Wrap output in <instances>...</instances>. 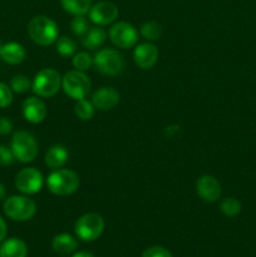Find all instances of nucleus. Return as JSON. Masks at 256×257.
Here are the masks:
<instances>
[{
    "label": "nucleus",
    "instance_id": "obj_30",
    "mask_svg": "<svg viewBox=\"0 0 256 257\" xmlns=\"http://www.w3.org/2000/svg\"><path fill=\"white\" fill-rule=\"evenodd\" d=\"M142 257H172V255L162 246H152L143 251Z\"/></svg>",
    "mask_w": 256,
    "mask_h": 257
},
{
    "label": "nucleus",
    "instance_id": "obj_33",
    "mask_svg": "<svg viewBox=\"0 0 256 257\" xmlns=\"http://www.w3.org/2000/svg\"><path fill=\"white\" fill-rule=\"evenodd\" d=\"M7 231H8L7 223H5V221L0 217V243L4 241L5 236H7Z\"/></svg>",
    "mask_w": 256,
    "mask_h": 257
},
{
    "label": "nucleus",
    "instance_id": "obj_1",
    "mask_svg": "<svg viewBox=\"0 0 256 257\" xmlns=\"http://www.w3.org/2000/svg\"><path fill=\"white\" fill-rule=\"evenodd\" d=\"M28 34L30 39L37 44L47 47L57 42L59 29L57 23L45 15L34 17L28 24Z\"/></svg>",
    "mask_w": 256,
    "mask_h": 257
},
{
    "label": "nucleus",
    "instance_id": "obj_20",
    "mask_svg": "<svg viewBox=\"0 0 256 257\" xmlns=\"http://www.w3.org/2000/svg\"><path fill=\"white\" fill-rule=\"evenodd\" d=\"M107 39V33L102 28H90L87 32V34L83 37L82 44L87 49H95L100 47Z\"/></svg>",
    "mask_w": 256,
    "mask_h": 257
},
{
    "label": "nucleus",
    "instance_id": "obj_2",
    "mask_svg": "<svg viewBox=\"0 0 256 257\" xmlns=\"http://www.w3.org/2000/svg\"><path fill=\"white\" fill-rule=\"evenodd\" d=\"M79 183V176L70 170H55L47 178L48 188L55 196L73 195Z\"/></svg>",
    "mask_w": 256,
    "mask_h": 257
},
{
    "label": "nucleus",
    "instance_id": "obj_23",
    "mask_svg": "<svg viewBox=\"0 0 256 257\" xmlns=\"http://www.w3.org/2000/svg\"><path fill=\"white\" fill-rule=\"evenodd\" d=\"M241 202L233 197H227L221 202L220 211L226 216V217H235L241 212Z\"/></svg>",
    "mask_w": 256,
    "mask_h": 257
},
{
    "label": "nucleus",
    "instance_id": "obj_6",
    "mask_svg": "<svg viewBox=\"0 0 256 257\" xmlns=\"http://www.w3.org/2000/svg\"><path fill=\"white\" fill-rule=\"evenodd\" d=\"M62 87L68 97L75 100L84 99L90 92V80L84 72L70 70L62 78Z\"/></svg>",
    "mask_w": 256,
    "mask_h": 257
},
{
    "label": "nucleus",
    "instance_id": "obj_13",
    "mask_svg": "<svg viewBox=\"0 0 256 257\" xmlns=\"http://www.w3.org/2000/svg\"><path fill=\"white\" fill-rule=\"evenodd\" d=\"M133 58L141 69H151L158 60V49L152 43H143L136 47Z\"/></svg>",
    "mask_w": 256,
    "mask_h": 257
},
{
    "label": "nucleus",
    "instance_id": "obj_26",
    "mask_svg": "<svg viewBox=\"0 0 256 257\" xmlns=\"http://www.w3.org/2000/svg\"><path fill=\"white\" fill-rule=\"evenodd\" d=\"M72 63L75 69L80 70V72H85L93 65V58L88 53L80 52L73 55Z\"/></svg>",
    "mask_w": 256,
    "mask_h": 257
},
{
    "label": "nucleus",
    "instance_id": "obj_15",
    "mask_svg": "<svg viewBox=\"0 0 256 257\" xmlns=\"http://www.w3.org/2000/svg\"><path fill=\"white\" fill-rule=\"evenodd\" d=\"M23 115L28 122L33 123V124L43 122L47 117L45 103L38 97L27 98L23 103Z\"/></svg>",
    "mask_w": 256,
    "mask_h": 257
},
{
    "label": "nucleus",
    "instance_id": "obj_11",
    "mask_svg": "<svg viewBox=\"0 0 256 257\" xmlns=\"http://www.w3.org/2000/svg\"><path fill=\"white\" fill-rule=\"evenodd\" d=\"M118 8L112 2H99L92 5L88 12L89 19L97 25H108L118 18Z\"/></svg>",
    "mask_w": 256,
    "mask_h": 257
},
{
    "label": "nucleus",
    "instance_id": "obj_35",
    "mask_svg": "<svg viewBox=\"0 0 256 257\" xmlns=\"http://www.w3.org/2000/svg\"><path fill=\"white\" fill-rule=\"evenodd\" d=\"M5 195H7V191H5L4 185H2V183H0V201L5 197Z\"/></svg>",
    "mask_w": 256,
    "mask_h": 257
},
{
    "label": "nucleus",
    "instance_id": "obj_29",
    "mask_svg": "<svg viewBox=\"0 0 256 257\" xmlns=\"http://www.w3.org/2000/svg\"><path fill=\"white\" fill-rule=\"evenodd\" d=\"M13 102L12 88L0 82V108H7Z\"/></svg>",
    "mask_w": 256,
    "mask_h": 257
},
{
    "label": "nucleus",
    "instance_id": "obj_9",
    "mask_svg": "<svg viewBox=\"0 0 256 257\" xmlns=\"http://www.w3.org/2000/svg\"><path fill=\"white\" fill-rule=\"evenodd\" d=\"M44 185V178L37 168H24L15 177V186L24 195H35Z\"/></svg>",
    "mask_w": 256,
    "mask_h": 257
},
{
    "label": "nucleus",
    "instance_id": "obj_21",
    "mask_svg": "<svg viewBox=\"0 0 256 257\" xmlns=\"http://www.w3.org/2000/svg\"><path fill=\"white\" fill-rule=\"evenodd\" d=\"M63 9L72 15H85L92 8V0H60Z\"/></svg>",
    "mask_w": 256,
    "mask_h": 257
},
{
    "label": "nucleus",
    "instance_id": "obj_10",
    "mask_svg": "<svg viewBox=\"0 0 256 257\" xmlns=\"http://www.w3.org/2000/svg\"><path fill=\"white\" fill-rule=\"evenodd\" d=\"M109 39L115 47L128 49L137 44L138 33L132 24L125 22L115 23L109 30Z\"/></svg>",
    "mask_w": 256,
    "mask_h": 257
},
{
    "label": "nucleus",
    "instance_id": "obj_17",
    "mask_svg": "<svg viewBox=\"0 0 256 257\" xmlns=\"http://www.w3.org/2000/svg\"><path fill=\"white\" fill-rule=\"evenodd\" d=\"M68 157H69V152L64 146L54 145L45 153V165L53 170H58L67 163Z\"/></svg>",
    "mask_w": 256,
    "mask_h": 257
},
{
    "label": "nucleus",
    "instance_id": "obj_7",
    "mask_svg": "<svg viewBox=\"0 0 256 257\" xmlns=\"http://www.w3.org/2000/svg\"><path fill=\"white\" fill-rule=\"evenodd\" d=\"M93 65L102 74L115 77V75H119L124 69V59L117 50L107 48V49L99 50L94 55Z\"/></svg>",
    "mask_w": 256,
    "mask_h": 257
},
{
    "label": "nucleus",
    "instance_id": "obj_24",
    "mask_svg": "<svg viewBox=\"0 0 256 257\" xmlns=\"http://www.w3.org/2000/svg\"><path fill=\"white\" fill-rule=\"evenodd\" d=\"M141 34L147 40L155 42L160 39L162 35V27L156 22H147L141 27Z\"/></svg>",
    "mask_w": 256,
    "mask_h": 257
},
{
    "label": "nucleus",
    "instance_id": "obj_25",
    "mask_svg": "<svg viewBox=\"0 0 256 257\" xmlns=\"http://www.w3.org/2000/svg\"><path fill=\"white\" fill-rule=\"evenodd\" d=\"M57 52L63 57H72L77 52V44L70 38L62 37L57 39Z\"/></svg>",
    "mask_w": 256,
    "mask_h": 257
},
{
    "label": "nucleus",
    "instance_id": "obj_19",
    "mask_svg": "<svg viewBox=\"0 0 256 257\" xmlns=\"http://www.w3.org/2000/svg\"><path fill=\"white\" fill-rule=\"evenodd\" d=\"M52 247L54 252L65 256L77 250L78 242L73 236L68 235V233H60V235H57L53 238Z\"/></svg>",
    "mask_w": 256,
    "mask_h": 257
},
{
    "label": "nucleus",
    "instance_id": "obj_8",
    "mask_svg": "<svg viewBox=\"0 0 256 257\" xmlns=\"http://www.w3.org/2000/svg\"><path fill=\"white\" fill-rule=\"evenodd\" d=\"M4 212L14 221H28L37 212V205L27 196H12L5 200Z\"/></svg>",
    "mask_w": 256,
    "mask_h": 257
},
{
    "label": "nucleus",
    "instance_id": "obj_3",
    "mask_svg": "<svg viewBox=\"0 0 256 257\" xmlns=\"http://www.w3.org/2000/svg\"><path fill=\"white\" fill-rule=\"evenodd\" d=\"M15 160L23 163H29L37 158L38 156V143L34 136L25 131H19L13 136L10 143Z\"/></svg>",
    "mask_w": 256,
    "mask_h": 257
},
{
    "label": "nucleus",
    "instance_id": "obj_27",
    "mask_svg": "<svg viewBox=\"0 0 256 257\" xmlns=\"http://www.w3.org/2000/svg\"><path fill=\"white\" fill-rule=\"evenodd\" d=\"M70 28H72V32L74 33L77 37H84L87 34L88 30L90 29L89 24H88V20L85 19L84 15H75L74 19L72 20V24H70Z\"/></svg>",
    "mask_w": 256,
    "mask_h": 257
},
{
    "label": "nucleus",
    "instance_id": "obj_12",
    "mask_svg": "<svg viewBox=\"0 0 256 257\" xmlns=\"http://www.w3.org/2000/svg\"><path fill=\"white\" fill-rule=\"evenodd\" d=\"M198 196L206 202H216L221 196V183L213 176H201L196 182Z\"/></svg>",
    "mask_w": 256,
    "mask_h": 257
},
{
    "label": "nucleus",
    "instance_id": "obj_16",
    "mask_svg": "<svg viewBox=\"0 0 256 257\" xmlns=\"http://www.w3.org/2000/svg\"><path fill=\"white\" fill-rule=\"evenodd\" d=\"M25 55L27 53H25L24 47L15 42L7 43L0 49V57L8 64H19L25 59Z\"/></svg>",
    "mask_w": 256,
    "mask_h": 257
},
{
    "label": "nucleus",
    "instance_id": "obj_36",
    "mask_svg": "<svg viewBox=\"0 0 256 257\" xmlns=\"http://www.w3.org/2000/svg\"><path fill=\"white\" fill-rule=\"evenodd\" d=\"M0 49H2V45H0Z\"/></svg>",
    "mask_w": 256,
    "mask_h": 257
},
{
    "label": "nucleus",
    "instance_id": "obj_34",
    "mask_svg": "<svg viewBox=\"0 0 256 257\" xmlns=\"http://www.w3.org/2000/svg\"><path fill=\"white\" fill-rule=\"evenodd\" d=\"M72 257H94V255L88 251H79V252H75Z\"/></svg>",
    "mask_w": 256,
    "mask_h": 257
},
{
    "label": "nucleus",
    "instance_id": "obj_5",
    "mask_svg": "<svg viewBox=\"0 0 256 257\" xmlns=\"http://www.w3.org/2000/svg\"><path fill=\"white\" fill-rule=\"evenodd\" d=\"M62 85V77L53 68H44L37 73L33 80V90L43 98H50L58 93Z\"/></svg>",
    "mask_w": 256,
    "mask_h": 257
},
{
    "label": "nucleus",
    "instance_id": "obj_4",
    "mask_svg": "<svg viewBox=\"0 0 256 257\" xmlns=\"http://www.w3.org/2000/svg\"><path fill=\"white\" fill-rule=\"evenodd\" d=\"M104 230V220L98 213H84L77 220L74 225L75 235L85 242L94 241L102 235Z\"/></svg>",
    "mask_w": 256,
    "mask_h": 257
},
{
    "label": "nucleus",
    "instance_id": "obj_31",
    "mask_svg": "<svg viewBox=\"0 0 256 257\" xmlns=\"http://www.w3.org/2000/svg\"><path fill=\"white\" fill-rule=\"evenodd\" d=\"M15 161L14 153L12 148H8L7 146L0 145V166H10Z\"/></svg>",
    "mask_w": 256,
    "mask_h": 257
},
{
    "label": "nucleus",
    "instance_id": "obj_18",
    "mask_svg": "<svg viewBox=\"0 0 256 257\" xmlns=\"http://www.w3.org/2000/svg\"><path fill=\"white\" fill-rule=\"evenodd\" d=\"M28 247L19 238H9L0 246V257H27Z\"/></svg>",
    "mask_w": 256,
    "mask_h": 257
},
{
    "label": "nucleus",
    "instance_id": "obj_32",
    "mask_svg": "<svg viewBox=\"0 0 256 257\" xmlns=\"http://www.w3.org/2000/svg\"><path fill=\"white\" fill-rule=\"evenodd\" d=\"M13 124L8 118L2 117L0 118V135H8L12 132Z\"/></svg>",
    "mask_w": 256,
    "mask_h": 257
},
{
    "label": "nucleus",
    "instance_id": "obj_14",
    "mask_svg": "<svg viewBox=\"0 0 256 257\" xmlns=\"http://www.w3.org/2000/svg\"><path fill=\"white\" fill-rule=\"evenodd\" d=\"M119 93L112 87H102L92 95L93 105L99 110L113 109L119 103Z\"/></svg>",
    "mask_w": 256,
    "mask_h": 257
},
{
    "label": "nucleus",
    "instance_id": "obj_22",
    "mask_svg": "<svg viewBox=\"0 0 256 257\" xmlns=\"http://www.w3.org/2000/svg\"><path fill=\"white\" fill-rule=\"evenodd\" d=\"M95 107L93 105V103L90 100L80 99L77 100V104L74 105V113L79 119L82 120H89L92 119L93 115H94Z\"/></svg>",
    "mask_w": 256,
    "mask_h": 257
},
{
    "label": "nucleus",
    "instance_id": "obj_28",
    "mask_svg": "<svg viewBox=\"0 0 256 257\" xmlns=\"http://www.w3.org/2000/svg\"><path fill=\"white\" fill-rule=\"evenodd\" d=\"M33 85V83L30 82L29 78L27 75H15L14 78L10 82V88H12L14 92L17 93H25L30 89V87Z\"/></svg>",
    "mask_w": 256,
    "mask_h": 257
}]
</instances>
